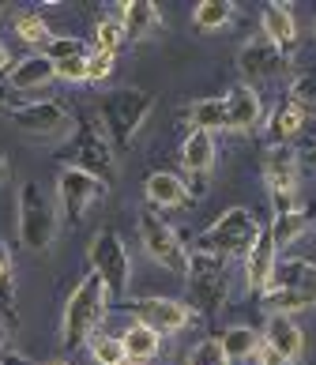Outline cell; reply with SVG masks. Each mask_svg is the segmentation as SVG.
Listing matches in <instances>:
<instances>
[{
	"label": "cell",
	"instance_id": "obj_1",
	"mask_svg": "<svg viewBox=\"0 0 316 365\" xmlns=\"http://www.w3.org/2000/svg\"><path fill=\"white\" fill-rule=\"evenodd\" d=\"M151 110H155V98L140 87H113L98 98V120H102V136L109 140V147L117 151H128L140 136V128L147 125Z\"/></svg>",
	"mask_w": 316,
	"mask_h": 365
},
{
	"label": "cell",
	"instance_id": "obj_2",
	"mask_svg": "<svg viewBox=\"0 0 316 365\" xmlns=\"http://www.w3.org/2000/svg\"><path fill=\"white\" fill-rule=\"evenodd\" d=\"M106 309H109V294H106V282L87 272L79 279V287L68 294L64 302V320H61V339L68 346H83L94 331L102 328L106 320Z\"/></svg>",
	"mask_w": 316,
	"mask_h": 365
},
{
	"label": "cell",
	"instance_id": "obj_3",
	"mask_svg": "<svg viewBox=\"0 0 316 365\" xmlns=\"http://www.w3.org/2000/svg\"><path fill=\"white\" fill-rule=\"evenodd\" d=\"M260 234V222L253 219V211L245 207H230L196 237V252H208L215 260H233L253 249V241Z\"/></svg>",
	"mask_w": 316,
	"mask_h": 365
},
{
	"label": "cell",
	"instance_id": "obj_4",
	"mask_svg": "<svg viewBox=\"0 0 316 365\" xmlns=\"http://www.w3.org/2000/svg\"><path fill=\"white\" fill-rule=\"evenodd\" d=\"M188 309H200L203 317H215L230 297V279H226V260H215L208 252L188 249Z\"/></svg>",
	"mask_w": 316,
	"mask_h": 365
},
{
	"label": "cell",
	"instance_id": "obj_5",
	"mask_svg": "<svg viewBox=\"0 0 316 365\" xmlns=\"http://www.w3.org/2000/svg\"><path fill=\"white\" fill-rule=\"evenodd\" d=\"M87 260H91V272L106 282V294L109 302L113 297H125L128 294V279H132V256L125 249V237L117 230H98L87 245Z\"/></svg>",
	"mask_w": 316,
	"mask_h": 365
},
{
	"label": "cell",
	"instance_id": "obj_6",
	"mask_svg": "<svg viewBox=\"0 0 316 365\" xmlns=\"http://www.w3.org/2000/svg\"><path fill=\"white\" fill-rule=\"evenodd\" d=\"M57 237V207L38 181H23L19 188V241L31 252H46Z\"/></svg>",
	"mask_w": 316,
	"mask_h": 365
},
{
	"label": "cell",
	"instance_id": "obj_7",
	"mask_svg": "<svg viewBox=\"0 0 316 365\" xmlns=\"http://www.w3.org/2000/svg\"><path fill=\"white\" fill-rule=\"evenodd\" d=\"M140 241H143V249H147L151 260L185 279V272H188V249H185V241L177 237V230L162 219L158 211H143L140 215Z\"/></svg>",
	"mask_w": 316,
	"mask_h": 365
},
{
	"label": "cell",
	"instance_id": "obj_8",
	"mask_svg": "<svg viewBox=\"0 0 316 365\" xmlns=\"http://www.w3.org/2000/svg\"><path fill=\"white\" fill-rule=\"evenodd\" d=\"M8 120L31 140H61L72 132V113L53 98L16 106V110H8Z\"/></svg>",
	"mask_w": 316,
	"mask_h": 365
},
{
	"label": "cell",
	"instance_id": "obj_9",
	"mask_svg": "<svg viewBox=\"0 0 316 365\" xmlns=\"http://www.w3.org/2000/svg\"><path fill=\"white\" fill-rule=\"evenodd\" d=\"M72 166L91 173L94 181H102L106 188L113 185L117 178V155L113 147H109V140L102 136L98 128H91L87 120L76 128V143H72Z\"/></svg>",
	"mask_w": 316,
	"mask_h": 365
},
{
	"label": "cell",
	"instance_id": "obj_10",
	"mask_svg": "<svg viewBox=\"0 0 316 365\" xmlns=\"http://www.w3.org/2000/svg\"><path fill=\"white\" fill-rule=\"evenodd\" d=\"M196 320V313L188 309V302L177 297H140L132 302V324H143L162 339V335H177Z\"/></svg>",
	"mask_w": 316,
	"mask_h": 365
},
{
	"label": "cell",
	"instance_id": "obj_11",
	"mask_svg": "<svg viewBox=\"0 0 316 365\" xmlns=\"http://www.w3.org/2000/svg\"><path fill=\"white\" fill-rule=\"evenodd\" d=\"M102 196H106V185L94 181L91 173L76 170V166H64L57 173V204H61L68 222H79L87 215V207L94 204V200H102Z\"/></svg>",
	"mask_w": 316,
	"mask_h": 365
},
{
	"label": "cell",
	"instance_id": "obj_12",
	"mask_svg": "<svg viewBox=\"0 0 316 365\" xmlns=\"http://www.w3.org/2000/svg\"><path fill=\"white\" fill-rule=\"evenodd\" d=\"M264 120V102L253 83H238L223 94V128L226 132H253Z\"/></svg>",
	"mask_w": 316,
	"mask_h": 365
},
{
	"label": "cell",
	"instance_id": "obj_13",
	"mask_svg": "<svg viewBox=\"0 0 316 365\" xmlns=\"http://www.w3.org/2000/svg\"><path fill=\"white\" fill-rule=\"evenodd\" d=\"M238 68L249 79H275L290 68V53L267 42V38H256V42H245L238 49Z\"/></svg>",
	"mask_w": 316,
	"mask_h": 365
},
{
	"label": "cell",
	"instance_id": "obj_14",
	"mask_svg": "<svg viewBox=\"0 0 316 365\" xmlns=\"http://www.w3.org/2000/svg\"><path fill=\"white\" fill-rule=\"evenodd\" d=\"M260 166H264V181H267L271 196H297L301 166H297V151L290 143L286 147H267Z\"/></svg>",
	"mask_w": 316,
	"mask_h": 365
},
{
	"label": "cell",
	"instance_id": "obj_15",
	"mask_svg": "<svg viewBox=\"0 0 316 365\" xmlns=\"http://www.w3.org/2000/svg\"><path fill=\"white\" fill-rule=\"evenodd\" d=\"M275 264H279V249L271 245L267 226H260L253 249L245 252V279H249V290H253V294H267V290H271Z\"/></svg>",
	"mask_w": 316,
	"mask_h": 365
},
{
	"label": "cell",
	"instance_id": "obj_16",
	"mask_svg": "<svg viewBox=\"0 0 316 365\" xmlns=\"http://www.w3.org/2000/svg\"><path fill=\"white\" fill-rule=\"evenodd\" d=\"M121 8V26H125V38H132V42H147L151 34L162 31V8L151 4V0H125Z\"/></svg>",
	"mask_w": 316,
	"mask_h": 365
},
{
	"label": "cell",
	"instance_id": "obj_17",
	"mask_svg": "<svg viewBox=\"0 0 316 365\" xmlns=\"http://www.w3.org/2000/svg\"><path fill=\"white\" fill-rule=\"evenodd\" d=\"M260 343H264L267 350H275L286 365L301 358V346H305V339H301V328L290 320V317H267V328L264 335H260Z\"/></svg>",
	"mask_w": 316,
	"mask_h": 365
},
{
	"label": "cell",
	"instance_id": "obj_18",
	"mask_svg": "<svg viewBox=\"0 0 316 365\" xmlns=\"http://www.w3.org/2000/svg\"><path fill=\"white\" fill-rule=\"evenodd\" d=\"M53 61L46 57V53H26L23 61H16L8 68V87L11 91H42L53 83Z\"/></svg>",
	"mask_w": 316,
	"mask_h": 365
},
{
	"label": "cell",
	"instance_id": "obj_19",
	"mask_svg": "<svg viewBox=\"0 0 316 365\" xmlns=\"http://www.w3.org/2000/svg\"><path fill=\"white\" fill-rule=\"evenodd\" d=\"M143 192L151 200L155 211H173V207H185L188 204V188L177 173H166V170H155L151 178L143 181Z\"/></svg>",
	"mask_w": 316,
	"mask_h": 365
},
{
	"label": "cell",
	"instance_id": "obj_20",
	"mask_svg": "<svg viewBox=\"0 0 316 365\" xmlns=\"http://www.w3.org/2000/svg\"><path fill=\"white\" fill-rule=\"evenodd\" d=\"M260 23H264V38H267V42H275L279 49L290 53V49L297 46V23H294L290 4H279V0L264 4V16H260Z\"/></svg>",
	"mask_w": 316,
	"mask_h": 365
},
{
	"label": "cell",
	"instance_id": "obj_21",
	"mask_svg": "<svg viewBox=\"0 0 316 365\" xmlns=\"http://www.w3.org/2000/svg\"><path fill=\"white\" fill-rule=\"evenodd\" d=\"M181 166L188 178H208L215 166V136L211 132H196V128L188 132L181 143Z\"/></svg>",
	"mask_w": 316,
	"mask_h": 365
},
{
	"label": "cell",
	"instance_id": "obj_22",
	"mask_svg": "<svg viewBox=\"0 0 316 365\" xmlns=\"http://www.w3.org/2000/svg\"><path fill=\"white\" fill-rule=\"evenodd\" d=\"M271 287H282V290H297V294L316 297V264H312V260H301V256L275 264Z\"/></svg>",
	"mask_w": 316,
	"mask_h": 365
},
{
	"label": "cell",
	"instance_id": "obj_23",
	"mask_svg": "<svg viewBox=\"0 0 316 365\" xmlns=\"http://www.w3.org/2000/svg\"><path fill=\"white\" fill-rule=\"evenodd\" d=\"M301 125H305V117H301L294 106L282 98L271 110V117H267V147H286L301 132Z\"/></svg>",
	"mask_w": 316,
	"mask_h": 365
},
{
	"label": "cell",
	"instance_id": "obj_24",
	"mask_svg": "<svg viewBox=\"0 0 316 365\" xmlns=\"http://www.w3.org/2000/svg\"><path fill=\"white\" fill-rule=\"evenodd\" d=\"M305 230H309V215H305V207H301V211L275 215L271 226H267V234H271V245H275V249H290L294 241L305 234Z\"/></svg>",
	"mask_w": 316,
	"mask_h": 365
},
{
	"label": "cell",
	"instance_id": "obj_25",
	"mask_svg": "<svg viewBox=\"0 0 316 365\" xmlns=\"http://www.w3.org/2000/svg\"><path fill=\"white\" fill-rule=\"evenodd\" d=\"M121 346H125V358H132V361H151L158 354V346H162V339L151 328H143V324H132V328L121 335Z\"/></svg>",
	"mask_w": 316,
	"mask_h": 365
},
{
	"label": "cell",
	"instance_id": "obj_26",
	"mask_svg": "<svg viewBox=\"0 0 316 365\" xmlns=\"http://www.w3.org/2000/svg\"><path fill=\"white\" fill-rule=\"evenodd\" d=\"M218 339H223V350H226L230 361H249L260 346V335L253 328H245V324H233V328H226L218 335Z\"/></svg>",
	"mask_w": 316,
	"mask_h": 365
},
{
	"label": "cell",
	"instance_id": "obj_27",
	"mask_svg": "<svg viewBox=\"0 0 316 365\" xmlns=\"http://www.w3.org/2000/svg\"><path fill=\"white\" fill-rule=\"evenodd\" d=\"M230 19H233L230 0H200L196 11H192V23H196L200 31H223Z\"/></svg>",
	"mask_w": 316,
	"mask_h": 365
},
{
	"label": "cell",
	"instance_id": "obj_28",
	"mask_svg": "<svg viewBox=\"0 0 316 365\" xmlns=\"http://www.w3.org/2000/svg\"><path fill=\"white\" fill-rule=\"evenodd\" d=\"M185 120H192L196 132H215L223 128V98H200L185 110Z\"/></svg>",
	"mask_w": 316,
	"mask_h": 365
},
{
	"label": "cell",
	"instance_id": "obj_29",
	"mask_svg": "<svg viewBox=\"0 0 316 365\" xmlns=\"http://www.w3.org/2000/svg\"><path fill=\"white\" fill-rule=\"evenodd\" d=\"M91 350V358L98 365H125V346H121V335H106V331H94L91 339L83 343Z\"/></svg>",
	"mask_w": 316,
	"mask_h": 365
},
{
	"label": "cell",
	"instance_id": "obj_30",
	"mask_svg": "<svg viewBox=\"0 0 316 365\" xmlns=\"http://www.w3.org/2000/svg\"><path fill=\"white\" fill-rule=\"evenodd\" d=\"M286 102L301 117H316V76H297L290 83V91H286Z\"/></svg>",
	"mask_w": 316,
	"mask_h": 365
},
{
	"label": "cell",
	"instance_id": "obj_31",
	"mask_svg": "<svg viewBox=\"0 0 316 365\" xmlns=\"http://www.w3.org/2000/svg\"><path fill=\"white\" fill-rule=\"evenodd\" d=\"M16 34H19V42L42 46V49H46V42L53 38L46 19H42V11H23V16H16Z\"/></svg>",
	"mask_w": 316,
	"mask_h": 365
},
{
	"label": "cell",
	"instance_id": "obj_32",
	"mask_svg": "<svg viewBox=\"0 0 316 365\" xmlns=\"http://www.w3.org/2000/svg\"><path fill=\"white\" fill-rule=\"evenodd\" d=\"M125 26H121V19H102L98 26H94V49L98 53H109V57H117V49L125 46Z\"/></svg>",
	"mask_w": 316,
	"mask_h": 365
},
{
	"label": "cell",
	"instance_id": "obj_33",
	"mask_svg": "<svg viewBox=\"0 0 316 365\" xmlns=\"http://www.w3.org/2000/svg\"><path fill=\"white\" fill-rule=\"evenodd\" d=\"M188 365H230L226 350H223V339H218V335H211V339H203L200 346H192Z\"/></svg>",
	"mask_w": 316,
	"mask_h": 365
},
{
	"label": "cell",
	"instance_id": "obj_34",
	"mask_svg": "<svg viewBox=\"0 0 316 365\" xmlns=\"http://www.w3.org/2000/svg\"><path fill=\"white\" fill-rule=\"evenodd\" d=\"M11 290H16V272H11V256L8 245L0 241V313H11Z\"/></svg>",
	"mask_w": 316,
	"mask_h": 365
},
{
	"label": "cell",
	"instance_id": "obj_35",
	"mask_svg": "<svg viewBox=\"0 0 316 365\" xmlns=\"http://www.w3.org/2000/svg\"><path fill=\"white\" fill-rule=\"evenodd\" d=\"M46 57L57 64V61H72V57H87V46L79 42V38H49L46 42Z\"/></svg>",
	"mask_w": 316,
	"mask_h": 365
},
{
	"label": "cell",
	"instance_id": "obj_36",
	"mask_svg": "<svg viewBox=\"0 0 316 365\" xmlns=\"http://www.w3.org/2000/svg\"><path fill=\"white\" fill-rule=\"evenodd\" d=\"M113 61L117 57H109V53H87V83H106L109 76H113Z\"/></svg>",
	"mask_w": 316,
	"mask_h": 365
},
{
	"label": "cell",
	"instance_id": "obj_37",
	"mask_svg": "<svg viewBox=\"0 0 316 365\" xmlns=\"http://www.w3.org/2000/svg\"><path fill=\"white\" fill-rule=\"evenodd\" d=\"M53 76L64 79V83H87V57L57 61V64H53Z\"/></svg>",
	"mask_w": 316,
	"mask_h": 365
},
{
	"label": "cell",
	"instance_id": "obj_38",
	"mask_svg": "<svg viewBox=\"0 0 316 365\" xmlns=\"http://www.w3.org/2000/svg\"><path fill=\"white\" fill-rule=\"evenodd\" d=\"M253 361H256V365H286V361H282L279 354H275V350H267L264 343L256 346V354H253Z\"/></svg>",
	"mask_w": 316,
	"mask_h": 365
},
{
	"label": "cell",
	"instance_id": "obj_39",
	"mask_svg": "<svg viewBox=\"0 0 316 365\" xmlns=\"http://www.w3.org/2000/svg\"><path fill=\"white\" fill-rule=\"evenodd\" d=\"M8 173H11V162H8V151L0 147V185L8 181Z\"/></svg>",
	"mask_w": 316,
	"mask_h": 365
},
{
	"label": "cell",
	"instance_id": "obj_40",
	"mask_svg": "<svg viewBox=\"0 0 316 365\" xmlns=\"http://www.w3.org/2000/svg\"><path fill=\"white\" fill-rule=\"evenodd\" d=\"M4 68H8V49L0 46V72H4Z\"/></svg>",
	"mask_w": 316,
	"mask_h": 365
},
{
	"label": "cell",
	"instance_id": "obj_41",
	"mask_svg": "<svg viewBox=\"0 0 316 365\" xmlns=\"http://www.w3.org/2000/svg\"><path fill=\"white\" fill-rule=\"evenodd\" d=\"M8 91H11L8 83H0V106H4V98H8Z\"/></svg>",
	"mask_w": 316,
	"mask_h": 365
},
{
	"label": "cell",
	"instance_id": "obj_42",
	"mask_svg": "<svg viewBox=\"0 0 316 365\" xmlns=\"http://www.w3.org/2000/svg\"><path fill=\"white\" fill-rule=\"evenodd\" d=\"M46 365H68L64 358H53V361H46Z\"/></svg>",
	"mask_w": 316,
	"mask_h": 365
},
{
	"label": "cell",
	"instance_id": "obj_43",
	"mask_svg": "<svg viewBox=\"0 0 316 365\" xmlns=\"http://www.w3.org/2000/svg\"><path fill=\"white\" fill-rule=\"evenodd\" d=\"M125 365H151V361H132V358H128V361H125Z\"/></svg>",
	"mask_w": 316,
	"mask_h": 365
},
{
	"label": "cell",
	"instance_id": "obj_44",
	"mask_svg": "<svg viewBox=\"0 0 316 365\" xmlns=\"http://www.w3.org/2000/svg\"><path fill=\"white\" fill-rule=\"evenodd\" d=\"M312 245H316V230H312Z\"/></svg>",
	"mask_w": 316,
	"mask_h": 365
},
{
	"label": "cell",
	"instance_id": "obj_45",
	"mask_svg": "<svg viewBox=\"0 0 316 365\" xmlns=\"http://www.w3.org/2000/svg\"><path fill=\"white\" fill-rule=\"evenodd\" d=\"M312 162H316V147H312Z\"/></svg>",
	"mask_w": 316,
	"mask_h": 365
},
{
	"label": "cell",
	"instance_id": "obj_46",
	"mask_svg": "<svg viewBox=\"0 0 316 365\" xmlns=\"http://www.w3.org/2000/svg\"><path fill=\"white\" fill-rule=\"evenodd\" d=\"M312 76H316V72H312Z\"/></svg>",
	"mask_w": 316,
	"mask_h": 365
}]
</instances>
